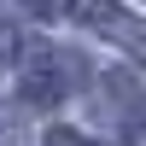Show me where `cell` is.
Returning a JSON list of instances; mask_svg holds the SVG:
<instances>
[{
    "instance_id": "cell-1",
    "label": "cell",
    "mask_w": 146,
    "mask_h": 146,
    "mask_svg": "<svg viewBox=\"0 0 146 146\" xmlns=\"http://www.w3.org/2000/svg\"><path fill=\"white\" fill-rule=\"evenodd\" d=\"M76 82H82V64H76L70 53H58V47H35V53L23 58V70H18V88H23L29 105H58V100H70Z\"/></svg>"
},
{
    "instance_id": "cell-2",
    "label": "cell",
    "mask_w": 146,
    "mask_h": 146,
    "mask_svg": "<svg viewBox=\"0 0 146 146\" xmlns=\"http://www.w3.org/2000/svg\"><path fill=\"white\" fill-rule=\"evenodd\" d=\"M70 18L82 29H94L100 41H111L117 53H129L135 64H146V23L117 0H70Z\"/></svg>"
},
{
    "instance_id": "cell-3",
    "label": "cell",
    "mask_w": 146,
    "mask_h": 146,
    "mask_svg": "<svg viewBox=\"0 0 146 146\" xmlns=\"http://www.w3.org/2000/svg\"><path fill=\"white\" fill-rule=\"evenodd\" d=\"M100 88H105V100H94V111H100L105 123H123V129L146 123V94L129 76H100Z\"/></svg>"
},
{
    "instance_id": "cell-4",
    "label": "cell",
    "mask_w": 146,
    "mask_h": 146,
    "mask_svg": "<svg viewBox=\"0 0 146 146\" xmlns=\"http://www.w3.org/2000/svg\"><path fill=\"white\" fill-rule=\"evenodd\" d=\"M47 12H53V0H0V18H6V29L18 18H47Z\"/></svg>"
},
{
    "instance_id": "cell-5",
    "label": "cell",
    "mask_w": 146,
    "mask_h": 146,
    "mask_svg": "<svg viewBox=\"0 0 146 146\" xmlns=\"http://www.w3.org/2000/svg\"><path fill=\"white\" fill-rule=\"evenodd\" d=\"M41 146H100V140L76 135V129H47V140H41Z\"/></svg>"
},
{
    "instance_id": "cell-6",
    "label": "cell",
    "mask_w": 146,
    "mask_h": 146,
    "mask_svg": "<svg viewBox=\"0 0 146 146\" xmlns=\"http://www.w3.org/2000/svg\"><path fill=\"white\" fill-rule=\"evenodd\" d=\"M140 135H146V123H140Z\"/></svg>"
}]
</instances>
